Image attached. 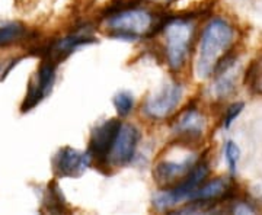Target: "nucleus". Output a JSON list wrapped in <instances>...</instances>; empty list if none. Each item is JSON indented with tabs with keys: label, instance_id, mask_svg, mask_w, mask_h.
I'll return each mask as SVG.
<instances>
[{
	"label": "nucleus",
	"instance_id": "19",
	"mask_svg": "<svg viewBox=\"0 0 262 215\" xmlns=\"http://www.w3.org/2000/svg\"><path fill=\"white\" fill-rule=\"evenodd\" d=\"M233 212H236V214H252L253 208H251L248 204L239 202L237 205H234Z\"/></svg>",
	"mask_w": 262,
	"mask_h": 215
},
{
	"label": "nucleus",
	"instance_id": "8",
	"mask_svg": "<svg viewBox=\"0 0 262 215\" xmlns=\"http://www.w3.org/2000/svg\"><path fill=\"white\" fill-rule=\"evenodd\" d=\"M57 63L53 60L46 58L38 70L37 77L31 80L28 87V93L25 96V101L22 103V112H28L32 108H35L51 90L54 80H56Z\"/></svg>",
	"mask_w": 262,
	"mask_h": 215
},
{
	"label": "nucleus",
	"instance_id": "18",
	"mask_svg": "<svg viewBox=\"0 0 262 215\" xmlns=\"http://www.w3.org/2000/svg\"><path fill=\"white\" fill-rule=\"evenodd\" d=\"M245 103L244 102H236L232 103L227 109H226V115H225V121H223V125L225 128H229L232 125V122L241 115V112L244 111Z\"/></svg>",
	"mask_w": 262,
	"mask_h": 215
},
{
	"label": "nucleus",
	"instance_id": "15",
	"mask_svg": "<svg viewBox=\"0 0 262 215\" xmlns=\"http://www.w3.org/2000/svg\"><path fill=\"white\" fill-rule=\"evenodd\" d=\"M113 103L118 116L125 118V116L130 115L133 108H134V96L127 90H121V92H118L114 96Z\"/></svg>",
	"mask_w": 262,
	"mask_h": 215
},
{
	"label": "nucleus",
	"instance_id": "4",
	"mask_svg": "<svg viewBox=\"0 0 262 215\" xmlns=\"http://www.w3.org/2000/svg\"><path fill=\"white\" fill-rule=\"evenodd\" d=\"M207 175H208V163L203 161V160L198 161L194 166V169L181 180L179 185L172 187V189H166V190L158 192L153 197V205H155V208L159 209V211H165V209H169L172 206L178 205L179 202H182L185 199L188 201L189 195L204 182Z\"/></svg>",
	"mask_w": 262,
	"mask_h": 215
},
{
	"label": "nucleus",
	"instance_id": "12",
	"mask_svg": "<svg viewBox=\"0 0 262 215\" xmlns=\"http://www.w3.org/2000/svg\"><path fill=\"white\" fill-rule=\"evenodd\" d=\"M227 182L223 178L214 179L206 185H200L195 190L189 195L188 201H192V204H206L210 201H215L219 198L225 197L227 192Z\"/></svg>",
	"mask_w": 262,
	"mask_h": 215
},
{
	"label": "nucleus",
	"instance_id": "7",
	"mask_svg": "<svg viewBox=\"0 0 262 215\" xmlns=\"http://www.w3.org/2000/svg\"><path fill=\"white\" fill-rule=\"evenodd\" d=\"M92 156L89 151H79L72 147L58 150L53 159V170L58 178H79L91 168Z\"/></svg>",
	"mask_w": 262,
	"mask_h": 215
},
{
	"label": "nucleus",
	"instance_id": "1",
	"mask_svg": "<svg viewBox=\"0 0 262 215\" xmlns=\"http://www.w3.org/2000/svg\"><path fill=\"white\" fill-rule=\"evenodd\" d=\"M234 31L230 23L222 18L211 19L200 38L195 73L198 79L204 80L214 75L215 67L227 56L233 44Z\"/></svg>",
	"mask_w": 262,
	"mask_h": 215
},
{
	"label": "nucleus",
	"instance_id": "6",
	"mask_svg": "<svg viewBox=\"0 0 262 215\" xmlns=\"http://www.w3.org/2000/svg\"><path fill=\"white\" fill-rule=\"evenodd\" d=\"M121 125L122 122L118 120H106L94 128L88 151L96 163H108Z\"/></svg>",
	"mask_w": 262,
	"mask_h": 215
},
{
	"label": "nucleus",
	"instance_id": "2",
	"mask_svg": "<svg viewBox=\"0 0 262 215\" xmlns=\"http://www.w3.org/2000/svg\"><path fill=\"white\" fill-rule=\"evenodd\" d=\"M155 19L149 10L137 6L122 8L113 15L106 16L108 35L121 41H136L143 37H150Z\"/></svg>",
	"mask_w": 262,
	"mask_h": 215
},
{
	"label": "nucleus",
	"instance_id": "14",
	"mask_svg": "<svg viewBox=\"0 0 262 215\" xmlns=\"http://www.w3.org/2000/svg\"><path fill=\"white\" fill-rule=\"evenodd\" d=\"M232 67H229V68H226V70L219 73V79H217V82L214 83V87H213L214 89V94L217 98L229 96L234 90V87H236L234 76L232 75Z\"/></svg>",
	"mask_w": 262,
	"mask_h": 215
},
{
	"label": "nucleus",
	"instance_id": "10",
	"mask_svg": "<svg viewBox=\"0 0 262 215\" xmlns=\"http://www.w3.org/2000/svg\"><path fill=\"white\" fill-rule=\"evenodd\" d=\"M196 163V156H188L181 161L163 160L156 164L153 170V178L159 186H168L177 179H184L194 169Z\"/></svg>",
	"mask_w": 262,
	"mask_h": 215
},
{
	"label": "nucleus",
	"instance_id": "13",
	"mask_svg": "<svg viewBox=\"0 0 262 215\" xmlns=\"http://www.w3.org/2000/svg\"><path fill=\"white\" fill-rule=\"evenodd\" d=\"M27 37V28L20 22H0V47H8Z\"/></svg>",
	"mask_w": 262,
	"mask_h": 215
},
{
	"label": "nucleus",
	"instance_id": "3",
	"mask_svg": "<svg viewBox=\"0 0 262 215\" xmlns=\"http://www.w3.org/2000/svg\"><path fill=\"white\" fill-rule=\"evenodd\" d=\"M194 31L195 27L188 16H172L165 25L163 34L166 38V60L172 70L178 71L185 64Z\"/></svg>",
	"mask_w": 262,
	"mask_h": 215
},
{
	"label": "nucleus",
	"instance_id": "11",
	"mask_svg": "<svg viewBox=\"0 0 262 215\" xmlns=\"http://www.w3.org/2000/svg\"><path fill=\"white\" fill-rule=\"evenodd\" d=\"M204 128H206V118L203 116V113L195 106H189L177 120L173 132L185 140H195L203 135Z\"/></svg>",
	"mask_w": 262,
	"mask_h": 215
},
{
	"label": "nucleus",
	"instance_id": "9",
	"mask_svg": "<svg viewBox=\"0 0 262 215\" xmlns=\"http://www.w3.org/2000/svg\"><path fill=\"white\" fill-rule=\"evenodd\" d=\"M139 140H140V131L131 124H122L120 132L117 135L115 144H114L113 151L110 154L108 163L115 168L130 164L131 160L136 156Z\"/></svg>",
	"mask_w": 262,
	"mask_h": 215
},
{
	"label": "nucleus",
	"instance_id": "17",
	"mask_svg": "<svg viewBox=\"0 0 262 215\" xmlns=\"http://www.w3.org/2000/svg\"><path fill=\"white\" fill-rule=\"evenodd\" d=\"M225 157L227 161V166L230 169V172L234 173L236 169H237V161L241 157V150L237 147V144L233 141H227L225 147Z\"/></svg>",
	"mask_w": 262,
	"mask_h": 215
},
{
	"label": "nucleus",
	"instance_id": "5",
	"mask_svg": "<svg viewBox=\"0 0 262 215\" xmlns=\"http://www.w3.org/2000/svg\"><path fill=\"white\" fill-rule=\"evenodd\" d=\"M184 89L181 83L169 82L163 84L159 90H156L153 94H150L143 105V112L150 120H165L170 113L177 109V106L182 99Z\"/></svg>",
	"mask_w": 262,
	"mask_h": 215
},
{
	"label": "nucleus",
	"instance_id": "16",
	"mask_svg": "<svg viewBox=\"0 0 262 215\" xmlns=\"http://www.w3.org/2000/svg\"><path fill=\"white\" fill-rule=\"evenodd\" d=\"M46 204L48 205V211H53V212H63L66 209L67 205H66L63 194H61V190H60V187H58L57 183L48 185Z\"/></svg>",
	"mask_w": 262,
	"mask_h": 215
}]
</instances>
